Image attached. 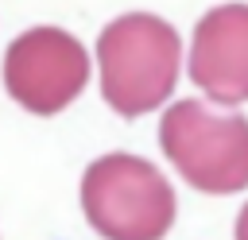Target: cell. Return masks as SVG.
I'll return each mask as SVG.
<instances>
[{
  "instance_id": "8992f818",
  "label": "cell",
  "mask_w": 248,
  "mask_h": 240,
  "mask_svg": "<svg viewBox=\"0 0 248 240\" xmlns=\"http://www.w3.org/2000/svg\"><path fill=\"white\" fill-rule=\"evenodd\" d=\"M236 240H248V205L236 213Z\"/></svg>"
},
{
  "instance_id": "5b68a950",
  "label": "cell",
  "mask_w": 248,
  "mask_h": 240,
  "mask_svg": "<svg viewBox=\"0 0 248 240\" xmlns=\"http://www.w3.org/2000/svg\"><path fill=\"white\" fill-rule=\"evenodd\" d=\"M190 81L217 105L248 101V4H221L198 19Z\"/></svg>"
},
{
  "instance_id": "3957f363",
  "label": "cell",
  "mask_w": 248,
  "mask_h": 240,
  "mask_svg": "<svg viewBox=\"0 0 248 240\" xmlns=\"http://www.w3.org/2000/svg\"><path fill=\"white\" fill-rule=\"evenodd\" d=\"M163 155L202 194H240L248 186V120L205 101H174L159 120Z\"/></svg>"
},
{
  "instance_id": "277c9868",
  "label": "cell",
  "mask_w": 248,
  "mask_h": 240,
  "mask_svg": "<svg viewBox=\"0 0 248 240\" xmlns=\"http://www.w3.org/2000/svg\"><path fill=\"white\" fill-rule=\"evenodd\" d=\"M89 81L85 46L62 27H31L4 54V89L27 112H62Z\"/></svg>"
},
{
  "instance_id": "7a4b0ae2",
  "label": "cell",
  "mask_w": 248,
  "mask_h": 240,
  "mask_svg": "<svg viewBox=\"0 0 248 240\" xmlns=\"http://www.w3.org/2000/svg\"><path fill=\"white\" fill-rule=\"evenodd\" d=\"M81 209L105 240H163L174 225V190L140 155H101L81 174Z\"/></svg>"
},
{
  "instance_id": "6da1fadb",
  "label": "cell",
  "mask_w": 248,
  "mask_h": 240,
  "mask_svg": "<svg viewBox=\"0 0 248 240\" xmlns=\"http://www.w3.org/2000/svg\"><path fill=\"white\" fill-rule=\"evenodd\" d=\"M101 97L120 116H143L159 108L178 81L182 39L178 31L147 12L112 19L97 39Z\"/></svg>"
}]
</instances>
